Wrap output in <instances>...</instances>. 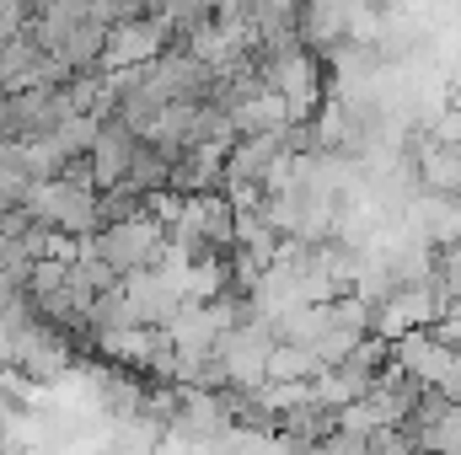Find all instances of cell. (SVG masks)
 Masks as SVG:
<instances>
[{
  "label": "cell",
  "mask_w": 461,
  "mask_h": 455,
  "mask_svg": "<svg viewBox=\"0 0 461 455\" xmlns=\"http://www.w3.org/2000/svg\"><path fill=\"white\" fill-rule=\"evenodd\" d=\"M258 76H263V86H274V92L290 103V118H295V123H312L317 103L328 97L322 54H317L312 43H301V38L258 49Z\"/></svg>",
  "instance_id": "6da1fadb"
},
{
  "label": "cell",
  "mask_w": 461,
  "mask_h": 455,
  "mask_svg": "<svg viewBox=\"0 0 461 455\" xmlns=\"http://www.w3.org/2000/svg\"><path fill=\"white\" fill-rule=\"evenodd\" d=\"M22 215L43 230H59V236L86 241V236L103 230V193H97V188H81V183H70V177L32 183L27 199H22Z\"/></svg>",
  "instance_id": "7a4b0ae2"
},
{
  "label": "cell",
  "mask_w": 461,
  "mask_h": 455,
  "mask_svg": "<svg viewBox=\"0 0 461 455\" xmlns=\"http://www.w3.org/2000/svg\"><path fill=\"white\" fill-rule=\"evenodd\" d=\"M76 113H81V108H76V97H70V81H65V86L5 92V97H0V139H11V145H32V139L65 129Z\"/></svg>",
  "instance_id": "3957f363"
},
{
  "label": "cell",
  "mask_w": 461,
  "mask_h": 455,
  "mask_svg": "<svg viewBox=\"0 0 461 455\" xmlns=\"http://www.w3.org/2000/svg\"><path fill=\"white\" fill-rule=\"evenodd\" d=\"M92 252L113 268L118 279L129 273H145V268H161L167 263V226L156 215H140V220H118V226H103L97 236H86Z\"/></svg>",
  "instance_id": "277c9868"
},
{
  "label": "cell",
  "mask_w": 461,
  "mask_h": 455,
  "mask_svg": "<svg viewBox=\"0 0 461 455\" xmlns=\"http://www.w3.org/2000/svg\"><path fill=\"white\" fill-rule=\"evenodd\" d=\"M392 364L402 375H413L419 386H435V391H451V397H456V386H461V348H451L435 327L392 343Z\"/></svg>",
  "instance_id": "5b68a950"
},
{
  "label": "cell",
  "mask_w": 461,
  "mask_h": 455,
  "mask_svg": "<svg viewBox=\"0 0 461 455\" xmlns=\"http://www.w3.org/2000/svg\"><path fill=\"white\" fill-rule=\"evenodd\" d=\"M413 183L429 199H456L461 204V145H446L435 134L413 139Z\"/></svg>",
  "instance_id": "8992f818"
},
{
  "label": "cell",
  "mask_w": 461,
  "mask_h": 455,
  "mask_svg": "<svg viewBox=\"0 0 461 455\" xmlns=\"http://www.w3.org/2000/svg\"><path fill=\"white\" fill-rule=\"evenodd\" d=\"M134 150H140V134H134L118 113H108L103 118V129H97V145H92V172H97V188H103V193L129 177Z\"/></svg>",
  "instance_id": "52a82bcc"
},
{
  "label": "cell",
  "mask_w": 461,
  "mask_h": 455,
  "mask_svg": "<svg viewBox=\"0 0 461 455\" xmlns=\"http://www.w3.org/2000/svg\"><path fill=\"white\" fill-rule=\"evenodd\" d=\"M226 156L230 150H221V145H194V150H183L177 166H172V193H183V199L226 193Z\"/></svg>",
  "instance_id": "ba28073f"
},
{
  "label": "cell",
  "mask_w": 461,
  "mask_h": 455,
  "mask_svg": "<svg viewBox=\"0 0 461 455\" xmlns=\"http://www.w3.org/2000/svg\"><path fill=\"white\" fill-rule=\"evenodd\" d=\"M215 11H221V0H150V16H161V22L172 27L177 43H183L194 27L215 22Z\"/></svg>",
  "instance_id": "9c48e42d"
},
{
  "label": "cell",
  "mask_w": 461,
  "mask_h": 455,
  "mask_svg": "<svg viewBox=\"0 0 461 455\" xmlns=\"http://www.w3.org/2000/svg\"><path fill=\"white\" fill-rule=\"evenodd\" d=\"M413 445L424 455H461V402L435 424V429H424V434H413Z\"/></svg>",
  "instance_id": "30bf717a"
},
{
  "label": "cell",
  "mask_w": 461,
  "mask_h": 455,
  "mask_svg": "<svg viewBox=\"0 0 461 455\" xmlns=\"http://www.w3.org/2000/svg\"><path fill=\"white\" fill-rule=\"evenodd\" d=\"M0 97H5V92H0Z\"/></svg>",
  "instance_id": "8fae6325"
},
{
  "label": "cell",
  "mask_w": 461,
  "mask_h": 455,
  "mask_svg": "<svg viewBox=\"0 0 461 455\" xmlns=\"http://www.w3.org/2000/svg\"><path fill=\"white\" fill-rule=\"evenodd\" d=\"M419 455H424V451H419Z\"/></svg>",
  "instance_id": "7c38bea8"
}]
</instances>
